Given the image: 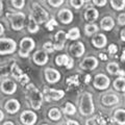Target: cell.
<instances>
[{
  "instance_id": "obj_1",
  "label": "cell",
  "mask_w": 125,
  "mask_h": 125,
  "mask_svg": "<svg viewBox=\"0 0 125 125\" xmlns=\"http://www.w3.org/2000/svg\"><path fill=\"white\" fill-rule=\"evenodd\" d=\"M25 96L28 105L33 111H39L42 107L44 95L33 83H28L25 89Z\"/></svg>"
},
{
  "instance_id": "obj_2",
  "label": "cell",
  "mask_w": 125,
  "mask_h": 125,
  "mask_svg": "<svg viewBox=\"0 0 125 125\" xmlns=\"http://www.w3.org/2000/svg\"><path fill=\"white\" fill-rule=\"evenodd\" d=\"M78 109L81 116L89 117L95 113V105L93 102V95L90 92H83L80 95L79 102H78Z\"/></svg>"
},
{
  "instance_id": "obj_3",
  "label": "cell",
  "mask_w": 125,
  "mask_h": 125,
  "mask_svg": "<svg viewBox=\"0 0 125 125\" xmlns=\"http://www.w3.org/2000/svg\"><path fill=\"white\" fill-rule=\"evenodd\" d=\"M31 16L38 22V24H43V23H47L49 21L48 11L44 7H42L39 2H32L31 4Z\"/></svg>"
},
{
  "instance_id": "obj_4",
  "label": "cell",
  "mask_w": 125,
  "mask_h": 125,
  "mask_svg": "<svg viewBox=\"0 0 125 125\" xmlns=\"http://www.w3.org/2000/svg\"><path fill=\"white\" fill-rule=\"evenodd\" d=\"M11 29L15 31H20L24 28L25 25V15L21 11H13L7 14Z\"/></svg>"
},
{
  "instance_id": "obj_5",
  "label": "cell",
  "mask_w": 125,
  "mask_h": 125,
  "mask_svg": "<svg viewBox=\"0 0 125 125\" xmlns=\"http://www.w3.org/2000/svg\"><path fill=\"white\" fill-rule=\"evenodd\" d=\"M34 47H36V43H34L33 39L29 37L23 38L20 41V44H19V56L23 58L28 57L29 53L34 49Z\"/></svg>"
},
{
  "instance_id": "obj_6",
  "label": "cell",
  "mask_w": 125,
  "mask_h": 125,
  "mask_svg": "<svg viewBox=\"0 0 125 125\" xmlns=\"http://www.w3.org/2000/svg\"><path fill=\"white\" fill-rule=\"evenodd\" d=\"M17 49V43L15 40L10 38H1L0 39V54H11Z\"/></svg>"
},
{
  "instance_id": "obj_7",
  "label": "cell",
  "mask_w": 125,
  "mask_h": 125,
  "mask_svg": "<svg viewBox=\"0 0 125 125\" xmlns=\"http://www.w3.org/2000/svg\"><path fill=\"white\" fill-rule=\"evenodd\" d=\"M17 83L13 79V78H2L1 80V84H0V90H1L2 94L4 95H13L17 91Z\"/></svg>"
},
{
  "instance_id": "obj_8",
  "label": "cell",
  "mask_w": 125,
  "mask_h": 125,
  "mask_svg": "<svg viewBox=\"0 0 125 125\" xmlns=\"http://www.w3.org/2000/svg\"><path fill=\"white\" fill-rule=\"evenodd\" d=\"M111 84V79L104 73L96 74L93 79V85L97 90H106Z\"/></svg>"
},
{
  "instance_id": "obj_9",
  "label": "cell",
  "mask_w": 125,
  "mask_h": 125,
  "mask_svg": "<svg viewBox=\"0 0 125 125\" xmlns=\"http://www.w3.org/2000/svg\"><path fill=\"white\" fill-rule=\"evenodd\" d=\"M99 65V61L96 56L93 55H89L85 56L83 61L79 62V68L81 70H84V71H92V70H95Z\"/></svg>"
},
{
  "instance_id": "obj_10",
  "label": "cell",
  "mask_w": 125,
  "mask_h": 125,
  "mask_svg": "<svg viewBox=\"0 0 125 125\" xmlns=\"http://www.w3.org/2000/svg\"><path fill=\"white\" fill-rule=\"evenodd\" d=\"M19 119L23 125H34L38 121V115L33 111L26 109V111H23L21 113Z\"/></svg>"
},
{
  "instance_id": "obj_11",
  "label": "cell",
  "mask_w": 125,
  "mask_h": 125,
  "mask_svg": "<svg viewBox=\"0 0 125 125\" xmlns=\"http://www.w3.org/2000/svg\"><path fill=\"white\" fill-rule=\"evenodd\" d=\"M120 102V98L118 96V94L109 92L106 94H103L102 97H101V103H102L104 106H115Z\"/></svg>"
},
{
  "instance_id": "obj_12",
  "label": "cell",
  "mask_w": 125,
  "mask_h": 125,
  "mask_svg": "<svg viewBox=\"0 0 125 125\" xmlns=\"http://www.w3.org/2000/svg\"><path fill=\"white\" fill-rule=\"evenodd\" d=\"M44 76L48 83H57L61 80V73L54 68H46L44 70Z\"/></svg>"
},
{
  "instance_id": "obj_13",
  "label": "cell",
  "mask_w": 125,
  "mask_h": 125,
  "mask_svg": "<svg viewBox=\"0 0 125 125\" xmlns=\"http://www.w3.org/2000/svg\"><path fill=\"white\" fill-rule=\"evenodd\" d=\"M67 32L64 30H58L57 32L54 34V50H62L64 49L66 41H67Z\"/></svg>"
},
{
  "instance_id": "obj_14",
  "label": "cell",
  "mask_w": 125,
  "mask_h": 125,
  "mask_svg": "<svg viewBox=\"0 0 125 125\" xmlns=\"http://www.w3.org/2000/svg\"><path fill=\"white\" fill-rule=\"evenodd\" d=\"M49 61L48 53L45 52L44 50H37L32 54V62L37 66H45Z\"/></svg>"
},
{
  "instance_id": "obj_15",
  "label": "cell",
  "mask_w": 125,
  "mask_h": 125,
  "mask_svg": "<svg viewBox=\"0 0 125 125\" xmlns=\"http://www.w3.org/2000/svg\"><path fill=\"white\" fill-rule=\"evenodd\" d=\"M85 52V47L83 42H76L70 45L69 53L74 57H81Z\"/></svg>"
},
{
  "instance_id": "obj_16",
  "label": "cell",
  "mask_w": 125,
  "mask_h": 125,
  "mask_svg": "<svg viewBox=\"0 0 125 125\" xmlns=\"http://www.w3.org/2000/svg\"><path fill=\"white\" fill-rule=\"evenodd\" d=\"M20 108H21L20 102H19L17 99H15V98L9 99L4 103V111L6 113H9V114H10V115L17 114V113L20 111Z\"/></svg>"
},
{
  "instance_id": "obj_17",
  "label": "cell",
  "mask_w": 125,
  "mask_h": 125,
  "mask_svg": "<svg viewBox=\"0 0 125 125\" xmlns=\"http://www.w3.org/2000/svg\"><path fill=\"white\" fill-rule=\"evenodd\" d=\"M45 94L47 97V100H54L58 101L62 98H64L65 92L62 90H55V89H50L48 87H45Z\"/></svg>"
},
{
  "instance_id": "obj_18",
  "label": "cell",
  "mask_w": 125,
  "mask_h": 125,
  "mask_svg": "<svg viewBox=\"0 0 125 125\" xmlns=\"http://www.w3.org/2000/svg\"><path fill=\"white\" fill-rule=\"evenodd\" d=\"M57 18H58V20L62 23V24L68 25V24H70V23L73 21L74 16H73V13L70 10H68V9H62V10H58Z\"/></svg>"
},
{
  "instance_id": "obj_19",
  "label": "cell",
  "mask_w": 125,
  "mask_h": 125,
  "mask_svg": "<svg viewBox=\"0 0 125 125\" xmlns=\"http://www.w3.org/2000/svg\"><path fill=\"white\" fill-rule=\"evenodd\" d=\"M92 45L97 49L104 48L107 44V38L103 33H97L92 38Z\"/></svg>"
},
{
  "instance_id": "obj_20",
  "label": "cell",
  "mask_w": 125,
  "mask_h": 125,
  "mask_svg": "<svg viewBox=\"0 0 125 125\" xmlns=\"http://www.w3.org/2000/svg\"><path fill=\"white\" fill-rule=\"evenodd\" d=\"M99 17V11L95 7H88L83 11V18L88 23H94Z\"/></svg>"
},
{
  "instance_id": "obj_21",
  "label": "cell",
  "mask_w": 125,
  "mask_h": 125,
  "mask_svg": "<svg viewBox=\"0 0 125 125\" xmlns=\"http://www.w3.org/2000/svg\"><path fill=\"white\" fill-rule=\"evenodd\" d=\"M115 27V21L111 16H105L100 21V28L104 31H109Z\"/></svg>"
},
{
  "instance_id": "obj_22",
  "label": "cell",
  "mask_w": 125,
  "mask_h": 125,
  "mask_svg": "<svg viewBox=\"0 0 125 125\" xmlns=\"http://www.w3.org/2000/svg\"><path fill=\"white\" fill-rule=\"evenodd\" d=\"M113 120L118 125H125V109L117 108L113 114Z\"/></svg>"
},
{
  "instance_id": "obj_23",
  "label": "cell",
  "mask_w": 125,
  "mask_h": 125,
  "mask_svg": "<svg viewBox=\"0 0 125 125\" xmlns=\"http://www.w3.org/2000/svg\"><path fill=\"white\" fill-rule=\"evenodd\" d=\"M27 30L29 33H37L40 30V26H39L38 22L34 20V18L31 16V14L28 16V23H27Z\"/></svg>"
},
{
  "instance_id": "obj_24",
  "label": "cell",
  "mask_w": 125,
  "mask_h": 125,
  "mask_svg": "<svg viewBox=\"0 0 125 125\" xmlns=\"http://www.w3.org/2000/svg\"><path fill=\"white\" fill-rule=\"evenodd\" d=\"M113 87L116 91L121 92V93H125V77L119 76L118 78L113 81Z\"/></svg>"
},
{
  "instance_id": "obj_25",
  "label": "cell",
  "mask_w": 125,
  "mask_h": 125,
  "mask_svg": "<svg viewBox=\"0 0 125 125\" xmlns=\"http://www.w3.org/2000/svg\"><path fill=\"white\" fill-rule=\"evenodd\" d=\"M48 118L54 122H57L62 119V111L57 107H51L48 111Z\"/></svg>"
},
{
  "instance_id": "obj_26",
  "label": "cell",
  "mask_w": 125,
  "mask_h": 125,
  "mask_svg": "<svg viewBox=\"0 0 125 125\" xmlns=\"http://www.w3.org/2000/svg\"><path fill=\"white\" fill-rule=\"evenodd\" d=\"M83 29H84L85 36H88V37H91V36L94 37V36H95V33L99 30L98 25L95 24V23H92V24H91V23H87V24L84 25Z\"/></svg>"
},
{
  "instance_id": "obj_27",
  "label": "cell",
  "mask_w": 125,
  "mask_h": 125,
  "mask_svg": "<svg viewBox=\"0 0 125 125\" xmlns=\"http://www.w3.org/2000/svg\"><path fill=\"white\" fill-rule=\"evenodd\" d=\"M105 69H106L107 73L111 74V75H119L120 67H119V65L115 62H108V64L106 65V67H105Z\"/></svg>"
},
{
  "instance_id": "obj_28",
  "label": "cell",
  "mask_w": 125,
  "mask_h": 125,
  "mask_svg": "<svg viewBox=\"0 0 125 125\" xmlns=\"http://www.w3.org/2000/svg\"><path fill=\"white\" fill-rule=\"evenodd\" d=\"M10 73H11V76H13L14 79H17V80H20L22 79V77L24 76L22 73V70L18 67L17 64H13L11 65V68H10Z\"/></svg>"
},
{
  "instance_id": "obj_29",
  "label": "cell",
  "mask_w": 125,
  "mask_h": 125,
  "mask_svg": "<svg viewBox=\"0 0 125 125\" xmlns=\"http://www.w3.org/2000/svg\"><path fill=\"white\" fill-rule=\"evenodd\" d=\"M70 57L69 55L67 54H58V55L55 57V64L57 66H65V67H67V65L69 64V61H70Z\"/></svg>"
},
{
  "instance_id": "obj_30",
  "label": "cell",
  "mask_w": 125,
  "mask_h": 125,
  "mask_svg": "<svg viewBox=\"0 0 125 125\" xmlns=\"http://www.w3.org/2000/svg\"><path fill=\"white\" fill-rule=\"evenodd\" d=\"M62 113L66 114V115H70V116L75 115V113H76L75 105H74L73 103H71V102H69V101L68 102H66L64 108H62Z\"/></svg>"
},
{
  "instance_id": "obj_31",
  "label": "cell",
  "mask_w": 125,
  "mask_h": 125,
  "mask_svg": "<svg viewBox=\"0 0 125 125\" xmlns=\"http://www.w3.org/2000/svg\"><path fill=\"white\" fill-rule=\"evenodd\" d=\"M67 37H68V39H70V40H72V41H75L77 39H79L80 38L79 28H78V27H73V28H71L67 32Z\"/></svg>"
},
{
  "instance_id": "obj_32",
  "label": "cell",
  "mask_w": 125,
  "mask_h": 125,
  "mask_svg": "<svg viewBox=\"0 0 125 125\" xmlns=\"http://www.w3.org/2000/svg\"><path fill=\"white\" fill-rule=\"evenodd\" d=\"M109 3L112 9L115 10H122L125 9V0H112Z\"/></svg>"
},
{
  "instance_id": "obj_33",
  "label": "cell",
  "mask_w": 125,
  "mask_h": 125,
  "mask_svg": "<svg viewBox=\"0 0 125 125\" xmlns=\"http://www.w3.org/2000/svg\"><path fill=\"white\" fill-rule=\"evenodd\" d=\"M85 2H87V1H84V0H70V1H69L70 5H71L72 7H74L75 10L81 9V7L84 5Z\"/></svg>"
},
{
  "instance_id": "obj_34",
  "label": "cell",
  "mask_w": 125,
  "mask_h": 125,
  "mask_svg": "<svg viewBox=\"0 0 125 125\" xmlns=\"http://www.w3.org/2000/svg\"><path fill=\"white\" fill-rule=\"evenodd\" d=\"M43 50L47 53H51L54 51V44L52 42H46L43 44Z\"/></svg>"
},
{
  "instance_id": "obj_35",
  "label": "cell",
  "mask_w": 125,
  "mask_h": 125,
  "mask_svg": "<svg viewBox=\"0 0 125 125\" xmlns=\"http://www.w3.org/2000/svg\"><path fill=\"white\" fill-rule=\"evenodd\" d=\"M10 3L11 6L17 10H21L25 6V1H23V0H13V1H10Z\"/></svg>"
},
{
  "instance_id": "obj_36",
  "label": "cell",
  "mask_w": 125,
  "mask_h": 125,
  "mask_svg": "<svg viewBox=\"0 0 125 125\" xmlns=\"http://www.w3.org/2000/svg\"><path fill=\"white\" fill-rule=\"evenodd\" d=\"M48 2V4L51 6V7H54V9H57V7H60V6H62V4L65 3V1L64 0H49V1H47Z\"/></svg>"
},
{
  "instance_id": "obj_37",
  "label": "cell",
  "mask_w": 125,
  "mask_h": 125,
  "mask_svg": "<svg viewBox=\"0 0 125 125\" xmlns=\"http://www.w3.org/2000/svg\"><path fill=\"white\" fill-rule=\"evenodd\" d=\"M55 26H57V22L55 21V19H50V20L46 23V27L48 28V30H53V28Z\"/></svg>"
},
{
  "instance_id": "obj_38",
  "label": "cell",
  "mask_w": 125,
  "mask_h": 125,
  "mask_svg": "<svg viewBox=\"0 0 125 125\" xmlns=\"http://www.w3.org/2000/svg\"><path fill=\"white\" fill-rule=\"evenodd\" d=\"M117 21H118V24L121 26H125V13H121L118 15V18H117Z\"/></svg>"
},
{
  "instance_id": "obj_39",
  "label": "cell",
  "mask_w": 125,
  "mask_h": 125,
  "mask_svg": "<svg viewBox=\"0 0 125 125\" xmlns=\"http://www.w3.org/2000/svg\"><path fill=\"white\" fill-rule=\"evenodd\" d=\"M118 52V47L116 44H111L108 46V53L109 54H116Z\"/></svg>"
},
{
  "instance_id": "obj_40",
  "label": "cell",
  "mask_w": 125,
  "mask_h": 125,
  "mask_svg": "<svg viewBox=\"0 0 125 125\" xmlns=\"http://www.w3.org/2000/svg\"><path fill=\"white\" fill-rule=\"evenodd\" d=\"M84 125H97L96 118H94V117H91V118H88L87 120H85Z\"/></svg>"
},
{
  "instance_id": "obj_41",
  "label": "cell",
  "mask_w": 125,
  "mask_h": 125,
  "mask_svg": "<svg viewBox=\"0 0 125 125\" xmlns=\"http://www.w3.org/2000/svg\"><path fill=\"white\" fill-rule=\"evenodd\" d=\"M106 2L107 1H105V0H100V1H99V0H94V1H93V3L96 6H104L105 4H106Z\"/></svg>"
},
{
  "instance_id": "obj_42",
  "label": "cell",
  "mask_w": 125,
  "mask_h": 125,
  "mask_svg": "<svg viewBox=\"0 0 125 125\" xmlns=\"http://www.w3.org/2000/svg\"><path fill=\"white\" fill-rule=\"evenodd\" d=\"M66 125H80L79 123L75 120H71V119H68L66 121Z\"/></svg>"
},
{
  "instance_id": "obj_43",
  "label": "cell",
  "mask_w": 125,
  "mask_h": 125,
  "mask_svg": "<svg viewBox=\"0 0 125 125\" xmlns=\"http://www.w3.org/2000/svg\"><path fill=\"white\" fill-rule=\"evenodd\" d=\"M73 66H74V61L72 60V58H70V61H69V64L67 65V69H72L73 68Z\"/></svg>"
},
{
  "instance_id": "obj_44",
  "label": "cell",
  "mask_w": 125,
  "mask_h": 125,
  "mask_svg": "<svg viewBox=\"0 0 125 125\" xmlns=\"http://www.w3.org/2000/svg\"><path fill=\"white\" fill-rule=\"evenodd\" d=\"M28 77H27V75H24V76H23L22 77V79H21V83L22 84H25V83H28Z\"/></svg>"
},
{
  "instance_id": "obj_45",
  "label": "cell",
  "mask_w": 125,
  "mask_h": 125,
  "mask_svg": "<svg viewBox=\"0 0 125 125\" xmlns=\"http://www.w3.org/2000/svg\"><path fill=\"white\" fill-rule=\"evenodd\" d=\"M120 37H121V40H122L123 42H125V29H123L122 31H121Z\"/></svg>"
},
{
  "instance_id": "obj_46",
  "label": "cell",
  "mask_w": 125,
  "mask_h": 125,
  "mask_svg": "<svg viewBox=\"0 0 125 125\" xmlns=\"http://www.w3.org/2000/svg\"><path fill=\"white\" fill-rule=\"evenodd\" d=\"M99 56H100V58H101L102 61H106V60H107V56L105 55L104 53H99Z\"/></svg>"
},
{
  "instance_id": "obj_47",
  "label": "cell",
  "mask_w": 125,
  "mask_h": 125,
  "mask_svg": "<svg viewBox=\"0 0 125 125\" xmlns=\"http://www.w3.org/2000/svg\"><path fill=\"white\" fill-rule=\"evenodd\" d=\"M1 125H15V123L13 122V121H5V122L2 123Z\"/></svg>"
},
{
  "instance_id": "obj_48",
  "label": "cell",
  "mask_w": 125,
  "mask_h": 125,
  "mask_svg": "<svg viewBox=\"0 0 125 125\" xmlns=\"http://www.w3.org/2000/svg\"><path fill=\"white\" fill-rule=\"evenodd\" d=\"M0 28H1V30H0V34H3V32H4V28H3V24L1 23V24H0Z\"/></svg>"
},
{
  "instance_id": "obj_49",
  "label": "cell",
  "mask_w": 125,
  "mask_h": 125,
  "mask_svg": "<svg viewBox=\"0 0 125 125\" xmlns=\"http://www.w3.org/2000/svg\"><path fill=\"white\" fill-rule=\"evenodd\" d=\"M3 117H4V115H3V112L1 111L0 112V121H3Z\"/></svg>"
},
{
  "instance_id": "obj_50",
  "label": "cell",
  "mask_w": 125,
  "mask_h": 125,
  "mask_svg": "<svg viewBox=\"0 0 125 125\" xmlns=\"http://www.w3.org/2000/svg\"><path fill=\"white\" fill-rule=\"evenodd\" d=\"M90 77H91V76H90V75H88V76H85V83H89V81H90Z\"/></svg>"
},
{
  "instance_id": "obj_51",
  "label": "cell",
  "mask_w": 125,
  "mask_h": 125,
  "mask_svg": "<svg viewBox=\"0 0 125 125\" xmlns=\"http://www.w3.org/2000/svg\"><path fill=\"white\" fill-rule=\"evenodd\" d=\"M125 60V50H124V53H123V56L121 57V61H124Z\"/></svg>"
},
{
  "instance_id": "obj_52",
  "label": "cell",
  "mask_w": 125,
  "mask_h": 125,
  "mask_svg": "<svg viewBox=\"0 0 125 125\" xmlns=\"http://www.w3.org/2000/svg\"><path fill=\"white\" fill-rule=\"evenodd\" d=\"M41 125H49V124H47V123H44V124H41Z\"/></svg>"
}]
</instances>
